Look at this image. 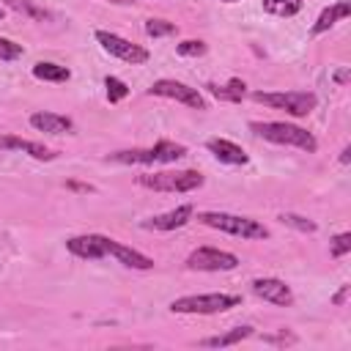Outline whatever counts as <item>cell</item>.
<instances>
[{
    "mask_svg": "<svg viewBox=\"0 0 351 351\" xmlns=\"http://www.w3.org/2000/svg\"><path fill=\"white\" fill-rule=\"evenodd\" d=\"M250 129L269 140V143H277V145H293V148H302L307 154H315L318 151V140L302 129V126H293V123H285V121H252Z\"/></svg>",
    "mask_w": 351,
    "mask_h": 351,
    "instance_id": "cell-1",
    "label": "cell"
},
{
    "mask_svg": "<svg viewBox=\"0 0 351 351\" xmlns=\"http://www.w3.org/2000/svg\"><path fill=\"white\" fill-rule=\"evenodd\" d=\"M197 219L206 225V228H214V230H222V233H230V236H239V239H269V228L252 217H241V214H228V211H200Z\"/></svg>",
    "mask_w": 351,
    "mask_h": 351,
    "instance_id": "cell-2",
    "label": "cell"
},
{
    "mask_svg": "<svg viewBox=\"0 0 351 351\" xmlns=\"http://www.w3.org/2000/svg\"><path fill=\"white\" fill-rule=\"evenodd\" d=\"M184 156H186V148L181 143H170V140H159L151 148H129V151L110 154V159L121 162V165H170Z\"/></svg>",
    "mask_w": 351,
    "mask_h": 351,
    "instance_id": "cell-3",
    "label": "cell"
},
{
    "mask_svg": "<svg viewBox=\"0 0 351 351\" xmlns=\"http://www.w3.org/2000/svg\"><path fill=\"white\" fill-rule=\"evenodd\" d=\"M241 304V296L236 293H197V296H178L170 302L173 313H189V315H214L225 313Z\"/></svg>",
    "mask_w": 351,
    "mask_h": 351,
    "instance_id": "cell-4",
    "label": "cell"
},
{
    "mask_svg": "<svg viewBox=\"0 0 351 351\" xmlns=\"http://www.w3.org/2000/svg\"><path fill=\"white\" fill-rule=\"evenodd\" d=\"M252 99L261 101V104H266V107L285 110L293 118L310 115L315 110V104H318L315 93H310V90H285V93H263V90H258V93H252Z\"/></svg>",
    "mask_w": 351,
    "mask_h": 351,
    "instance_id": "cell-5",
    "label": "cell"
},
{
    "mask_svg": "<svg viewBox=\"0 0 351 351\" xmlns=\"http://www.w3.org/2000/svg\"><path fill=\"white\" fill-rule=\"evenodd\" d=\"M203 176L197 170H176V173H151L137 176L140 186H148L154 192H195L203 186Z\"/></svg>",
    "mask_w": 351,
    "mask_h": 351,
    "instance_id": "cell-6",
    "label": "cell"
},
{
    "mask_svg": "<svg viewBox=\"0 0 351 351\" xmlns=\"http://www.w3.org/2000/svg\"><path fill=\"white\" fill-rule=\"evenodd\" d=\"M93 36H96V41L101 44V49H104V52H110L112 58H118V60H123V63L143 66V63L151 58L145 47H140V44H134V41H129V38L118 36V33H110V30H96Z\"/></svg>",
    "mask_w": 351,
    "mask_h": 351,
    "instance_id": "cell-7",
    "label": "cell"
},
{
    "mask_svg": "<svg viewBox=\"0 0 351 351\" xmlns=\"http://www.w3.org/2000/svg\"><path fill=\"white\" fill-rule=\"evenodd\" d=\"M236 266H239V258L217 247H197L186 258V269L192 271H233Z\"/></svg>",
    "mask_w": 351,
    "mask_h": 351,
    "instance_id": "cell-8",
    "label": "cell"
},
{
    "mask_svg": "<svg viewBox=\"0 0 351 351\" xmlns=\"http://www.w3.org/2000/svg\"><path fill=\"white\" fill-rule=\"evenodd\" d=\"M151 96H162V99H173V101H181L192 110H206V99L200 96L197 88H189L178 80H156L151 88H148Z\"/></svg>",
    "mask_w": 351,
    "mask_h": 351,
    "instance_id": "cell-9",
    "label": "cell"
},
{
    "mask_svg": "<svg viewBox=\"0 0 351 351\" xmlns=\"http://www.w3.org/2000/svg\"><path fill=\"white\" fill-rule=\"evenodd\" d=\"M99 241L104 247V255H112L118 263H123L129 269H137V271L154 269V258H148V255H143V252H137V250H132V247H126V244H121L110 236H101V233H99Z\"/></svg>",
    "mask_w": 351,
    "mask_h": 351,
    "instance_id": "cell-10",
    "label": "cell"
},
{
    "mask_svg": "<svg viewBox=\"0 0 351 351\" xmlns=\"http://www.w3.org/2000/svg\"><path fill=\"white\" fill-rule=\"evenodd\" d=\"M252 293L261 296L263 302L277 304V307H291L293 304V291L282 280H277V277H258V280H252Z\"/></svg>",
    "mask_w": 351,
    "mask_h": 351,
    "instance_id": "cell-11",
    "label": "cell"
},
{
    "mask_svg": "<svg viewBox=\"0 0 351 351\" xmlns=\"http://www.w3.org/2000/svg\"><path fill=\"white\" fill-rule=\"evenodd\" d=\"M192 217H195V208L189 203H184V206H176V208H170L165 214H156V217L145 219L143 228L145 230H176V228H184Z\"/></svg>",
    "mask_w": 351,
    "mask_h": 351,
    "instance_id": "cell-12",
    "label": "cell"
},
{
    "mask_svg": "<svg viewBox=\"0 0 351 351\" xmlns=\"http://www.w3.org/2000/svg\"><path fill=\"white\" fill-rule=\"evenodd\" d=\"M66 250L77 258H85V261H99L104 258V247L99 241V233H88V236H71L66 239Z\"/></svg>",
    "mask_w": 351,
    "mask_h": 351,
    "instance_id": "cell-13",
    "label": "cell"
},
{
    "mask_svg": "<svg viewBox=\"0 0 351 351\" xmlns=\"http://www.w3.org/2000/svg\"><path fill=\"white\" fill-rule=\"evenodd\" d=\"M206 148H208L219 162H225V165H247V159H250L241 145H236V143H230V140H222V137H211V140L206 143Z\"/></svg>",
    "mask_w": 351,
    "mask_h": 351,
    "instance_id": "cell-14",
    "label": "cell"
},
{
    "mask_svg": "<svg viewBox=\"0 0 351 351\" xmlns=\"http://www.w3.org/2000/svg\"><path fill=\"white\" fill-rule=\"evenodd\" d=\"M30 126L38 129V132H47V134H66V132L74 129L71 118L58 115V112H33L30 115Z\"/></svg>",
    "mask_w": 351,
    "mask_h": 351,
    "instance_id": "cell-15",
    "label": "cell"
},
{
    "mask_svg": "<svg viewBox=\"0 0 351 351\" xmlns=\"http://www.w3.org/2000/svg\"><path fill=\"white\" fill-rule=\"evenodd\" d=\"M0 148H5V151H25L27 156H33V159H38V162L55 159V154H52L49 148H44L41 143L22 140V137H11V134H3V137H0Z\"/></svg>",
    "mask_w": 351,
    "mask_h": 351,
    "instance_id": "cell-16",
    "label": "cell"
},
{
    "mask_svg": "<svg viewBox=\"0 0 351 351\" xmlns=\"http://www.w3.org/2000/svg\"><path fill=\"white\" fill-rule=\"evenodd\" d=\"M348 14H351V3H348V0H340V3H335V5H329V8H324V11L318 14L315 25H313V36L326 33V30L335 27L340 19H346Z\"/></svg>",
    "mask_w": 351,
    "mask_h": 351,
    "instance_id": "cell-17",
    "label": "cell"
},
{
    "mask_svg": "<svg viewBox=\"0 0 351 351\" xmlns=\"http://www.w3.org/2000/svg\"><path fill=\"white\" fill-rule=\"evenodd\" d=\"M250 335H252V326H233V329H230V332H225V335L203 337V340H200V346H206V348H225V346H236V343L247 340Z\"/></svg>",
    "mask_w": 351,
    "mask_h": 351,
    "instance_id": "cell-18",
    "label": "cell"
},
{
    "mask_svg": "<svg viewBox=\"0 0 351 351\" xmlns=\"http://www.w3.org/2000/svg\"><path fill=\"white\" fill-rule=\"evenodd\" d=\"M33 77L44 80V82H66L71 77V71L66 66H58V63H49V60H38L33 66Z\"/></svg>",
    "mask_w": 351,
    "mask_h": 351,
    "instance_id": "cell-19",
    "label": "cell"
},
{
    "mask_svg": "<svg viewBox=\"0 0 351 351\" xmlns=\"http://www.w3.org/2000/svg\"><path fill=\"white\" fill-rule=\"evenodd\" d=\"M217 99H222V101H241L244 99V93H247V85L241 82V80H230L228 85H206Z\"/></svg>",
    "mask_w": 351,
    "mask_h": 351,
    "instance_id": "cell-20",
    "label": "cell"
},
{
    "mask_svg": "<svg viewBox=\"0 0 351 351\" xmlns=\"http://www.w3.org/2000/svg\"><path fill=\"white\" fill-rule=\"evenodd\" d=\"M5 5L14 8V11H19V14H25V16H30V19H36V22L52 19V14H49L47 8H41V5H36V3H30V0H5Z\"/></svg>",
    "mask_w": 351,
    "mask_h": 351,
    "instance_id": "cell-21",
    "label": "cell"
},
{
    "mask_svg": "<svg viewBox=\"0 0 351 351\" xmlns=\"http://www.w3.org/2000/svg\"><path fill=\"white\" fill-rule=\"evenodd\" d=\"M304 5V0H263V11L274 14V16H293L299 14Z\"/></svg>",
    "mask_w": 351,
    "mask_h": 351,
    "instance_id": "cell-22",
    "label": "cell"
},
{
    "mask_svg": "<svg viewBox=\"0 0 351 351\" xmlns=\"http://www.w3.org/2000/svg\"><path fill=\"white\" fill-rule=\"evenodd\" d=\"M280 222H282V225H291V228H296V230H302V233H315V228H318L313 219L299 217V214H291V211L280 214Z\"/></svg>",
    "mask_w": 351,
    "mask_h": 351,
    "instance_id": "cell-23",
    "label": "cell"
},
{
    "mask_svg": "<svg viewBox=\"0 0 351 351\" xmlns=\"http://www.w3.org/2000/svg\"><path fill=\"white\" fill-rule=\"evenodd\" d=\"M145 33L151 38H162V36H173L176 33V25L167 22V19H148L145 22Z\"/></svg>",
    "mask_w": 351,
    "mask_h": 351,
    "instance_id": "cell-24",
    "label": "cell"
},
{
    "mask_svg": "<svg viewBox=\"0 0 351 351\" xmlns=\"http://www.w3.org/2000/svg\"><path fill=\"white\" fill-rule=\"evenodd\" d=\"M104 88H107V99H110V101H121V99L129 96L126 82L118 80V77H104Z\"/></svg>",
    "mask_w": 351,
    "mask_h": 351,
    "instance_id": "cell-25",
    "label": "cell"
},
{
    "mask_svg": "<svg viewBox=\"0 0 351 351\" xmlns=\"http://www.w3.org/2000/svg\"><path fill=\"white\" fill-rule=\"evenodd\" d=\"M206 41H200V38H186V41H181L178 47H176V52L178 55H184V58H197V55H206Z\"/></svg>",
    "mask_w": 351,
    "mask_h": 351,
    "instance_id": "cell-26",
    "label": "cell"
},
{
    "mask_svg": "<svg viewBox=\"0 0 351 351\" xmlns=\"http://www.w3.org/2000/svg\"><path fill=\"white\" fill-rule=\"evenodd\" d=\"M22 55H25V47H22V44H16V41L0 36V60L11 63V60H16V58H22Z\"/></svg>",
    "mask_w": 351,
    "mask_h": 351,
    "instance_id": "cell-27",
    "label": "cell"
},
{
    "mask_svg": "<svg viewBox=\"0 0 351 351\" xmlns=\"http://www.w3.org/2000/svg\"><path fill=\"white\" fill-rule=\"evenodd\" d=\"M351 252V233H337L332 241H329V255L332 258H343Z\"/></svg>",
    "mask_w": 351,
    "mask_h": 351,
    "instance_id": "cell-28",
    "label": "cell"
},
{
    "mask_svg": "<svg viewBox=\"0 0 351 351\" xmlns=\"http://www.w3.org/2000/svg\"><path fill=\"white\" fill-rule=\"evenodd\" d=\"M263 343H280V346H285V343H296V337L291 332H280V335H263Z\"/></svg>",
    "mask_w": 351,
    "mask_h": 351,
    "instance_id": "cell-29",
    "label": "cell"
},
{
    "mask_svg": "<svg viewBox=\"0 0 351 351\" xmlns=\"http://www.w3.org/2000/svg\"><path fill=\"white\" fill-rule=\"evenodd\" d=\"M348 77H351V71H348V66H343V69H337V71L332 74V80H335L337 85H346V82H348Z\"/></svg>",
    "mask_w": 351,
    "mask_h": 351,
    "instance_id": "cell-30",
    "label": "cell"
},
{
    "mask_svg": "<svg viewBox=\"0 0 351 351\" xmlns=\"http://www.w3.org/2000/svg\"><path fill=\"white\" fill-rule=\"evenodd\" d=\"M346 296H348V285H343V288L335 293V299H332V302H335V304H343V302H346Z\"/></svg>",
    "mask_w": 351,
    "mask_h": 351,
    "instance_id": "cell-31",
    "label": "cell"
},
{
    "mask_svg": "<svg viewBox=\"0 0 351 351\" xmlns=\"http://www.w3.org/2000/svg\"><path fill=\"white\" fill-rule=\"evenodd\" d=\"M69 189H77V192H90L93 186H88V184H74V181H69Z\"/></svg>",
    "mask_w": 351,
    "mask_h": 351,
    "instance_id": "cell-32",
    "label": "cell"
},
{
    "mask_svg": "<svg viewBox=\"0 0 351 351\" xmlns=\"http://www.w3.org/2000/svg\"><path fill=\"white\" fill-rule=\"evenodd\" d=\"M340 162H343V165H348V162H351V148H348V145L340 151Z\"/></svg>",
    "mask_w": 351,
    "mask_h": 351,
    "instance_id": "cell-33",
    "label": "cell"
},
{
    "mask_svg": "<svg viewBox=\"0 0 351 351\" xmlns=\"http://www.w3.org/2000/svg\"><path fill=\"white\" fill-rule=\"evenodd\" d=\"M107 3H112V5H134V0H107Z\"/></svg>",
    "mask_w": 351,
    "mask_h": 351,
    "instance_id": "cell-34",
    "label": "cell"
},
{
    "mask_svg": "<svg viewBox=\"0 0 351 351\" xmlns=\"http://www.w3.org/2000/svg\"><path fill=\"white\" fill-rule=\"evenodd\" d=\"M3 16H5V8H3V5H0V19H3Z\"/></svg>",
    "mask_w": 351,
    "mask_h": 351,
    "instance_id": "cell-35",
    "label": "cell"
},
{
    "mask_svg": "<svg viewBox=\"0 0 351 351\" xmlns=\"http://www.w3.org/2000/svg\"><path fill=\"white\" fill-rule=\"evenodd\" d=\"M219 3H239V0H219Z\"/></svg>",
    "mask_w": 351,
    "mask_h": 351,
    "instance_id": "cell-36",
    "label": "cell"
}]
</instances>
